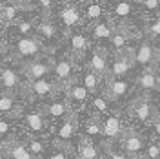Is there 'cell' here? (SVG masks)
<instances>
[{"mask_svg":"<svg viewBox=\"0 0 160 159\" xmlns=\"http://www.w3.org/2000/svg\"><path fill=\"white\" fill-rule=\"evenodd\" d=\"M135 86H137L138 91H142L140 95H151L153 91H157L160 88V80H158V75H157L155 68H149V70L142 71L137 77Z\"/></svg>","mask_w":160,"mask_h":159,"instance_id":"cell-21","label":"cell"},{"mask_svg":"<svg viewBox=\"0 0 160 159\" xmlns=\"http://www.w3.org/2000/svg\"><path fill=\"white\" fill-rule=\"evenodd\" d=\"M60 20H62V24L69 30L73 26H77L80 20V15H78V9L77 8H73V6H68V8H64V9L60 11Z\"/></svg>","mask_w":160,"mask_h":159,"instance_id":"cell-26","label":"cell"},{"mask_svg":"<svg viewBox=\"0 0 160 159\" xmlns=\"http://www.w3.org/2000/svg\"><path fill=\"white\" fill-rule=\"evenodd\" d=\"M157 93H158V99H160V88H158V90H157Z\"/></svg>","mask_w":160,"mask_h":159,"instance_id":"cell-44","label":"cell"},{"mask_svg":"<svg viewBox=\"0 0 160 159\" xmlns=\"http://www.w3.org/2000/svg\"><path fill=\"white\" fill-rule=\"evenodd\" d=\"M117 108H118L117 102H113L104 91H98V93L91 95L89 106H88V113H91V115H95V117H98L100 119V117H104V115L111 113L113 110H117Z\"/></svg>","mask_w":160,"mask_h":159,"instance_id":"cell-18","label":"cell"},{"mask_svg":"<svg viewBox=\"0 0 160 159\" xmlns=\"http://www.w3.org/2000/svg\"><path fill=\"white\" fill-rule=\"evenodd\" d=\"M0 159H2V154H0Z\"/></svg>","mask_w":160,"mask_h":159,"instance_id":"cell-46","label":"cell"},{"mask_svg":"<svg viewBox=\"0 0 160 159\" xmlns=\"http://www.w3.org/2000/svg\"><path fill=\"white\" fill-rule=\"evenodd\" d=\"M124 115H126L128 130H135V132L142 134L158 115V110L155 106V101L149 95H138V97H133L126 104Z\"/></svg>","mask_w":160,"mask_h":159,"instance_id":"cell-1","label":"cell"},{"mask_svg":"<svg viewBox=\"0 0 160 159\" xmlns=\"http://www.w3.org/2000/svg\"><path fill=\"white\" fill-rule=\"evenodd\" d=\"M18 8L17 6H4L2 9H0V20H2V24L6 22V24H17L18 20H17V15H18Z\"/></svg>","mask_w":160,"mask_h":159,"instance_id":"cell-32","label":"cell"},{"mask_svg":"<svg viewBox=\"0 0 160 159\" xmlns=\"http://www.w3.org/2000/svg\"><path fill=\"white\" fill-rule=\"evenodd\" d=\"M102 80H106V79H102V77H100V75H97L95 71L86 70L84 73H82L80 84L88 90L91 95H95V93H98V91H100V82H102Z\"/></svg>","mask_w":160,"mask_h":159,"instance_id":"cell-25","label":"cell"},{"mask_svg":"<svg viewBox=\"0 0 160 159\" xmlns=\"http://www.w3.org/2000/svg\"><path fill=\"white\" fill-rule=\"evenodd\" d=\"M91 35H93L97 40H104V39L109 40V37L113 35V30H111L106 22H98V24H95V28H93V31H91Z\"/></svg>","mask_w":160,"mask_h":159,"instance_id":"cell-33","label":"cell"},{"mask_svg":"<svg viewBox=\"0 0 160 159\" xmlns=\"http://www.w3.org/2000/svg\"><path fill=\"white\" fill-rule=\"evenodd\" d=\"M158 53L157 50L151 46L149 42H142L137 51H133V60H135V66H140L144 70H149L157 66V60H158Z\"/></svg>","mask_w":160,"mask_h":159,"instance_id":"cell-19","label":"cell"},{"mask_svg":"<svg viewBox=\"0 0 160 159\" xmlns=\"http://www.w3.org/2000/svg\"><path fill=\"white\" fill-rule=\"evenodd\" d=\"M142 6L146 9H157L160 6V0H142Z\"/></svg>","mask_w":160,"mask_h":159,"instance_id":"cell-40","label":"cell"},{"mask_svg":"<svg viewBox=\"0 0 160 159\" xmlns=\"http://www.w3.org/2000/svg\"><path fill=\"white\" fill-rule=\"evenodd\" d=\"M2 68H4V66H2V60H0V71H2Z\"/></svg>","mask_w":160,"mask_h":159,"instance_id":"cell-45","label":"cell"},{"mask_svg":"<svg viewBox=\"0 0 160 159\" xmlns=\"http://www.w3.org/2000/svg\"><path fill=\"white\" fill-rule=\"evenodd\" d=\"M22 139L26 143V146L29 150V154L33 156V159H44L48 150L51 148V141L46 137H29L22 134Z\"/></svg>","mask_w":160,"mask_h":159,"instance_id":"cell-23","label":"cell"},{"mask_svg":"<svg viewBox=\"0 0 160 159\" xmlns=\"http://www.w3.org/2000/svg\"><path fill=\"white\" fill-rule=\"evenodd\" d=\"M18 123V132L24 135H29V137H46L51 139V128L49 121L46 119L44 112L40 108V104H33L28 102L24 110L20 112V115L17 117Z\"/></svg>","mask_w":160,"mask_h":159,"instance_id":"cell-2","label":"cell"},{"mask_svg":"<svg viewBox=\"0 0 160 159\" xmlns=\"http://www.w3.org/2000/svg\"><path fill=\"white\" fill-rule=\"evenodd\" d=\"M73 159H77V157H73Z\"/></svg>","mask_w":160,"mask_h":159,"instance_id":"cell-47","label":"cell"},{"mask_svg":"<svg viewBox=\"0 0 160 159\" xmlns=\"http://www.w3.org/2000/svg\"><path fill=\"white\" fill-rule=\"evenodd\" d=\"M40 108H42V112H44L46 119L49 121L51 128H55L58 123H62L64 119H68V117L71 115L69 104H68V101H66V97H64V90H62L60 93H57L55 97H51L49 101L42 102Z\"/></svg>","mask_w":160,"mask_h":159,"instance_id":"cell-6","label":"cell"},{"mask_svg":"<svg viewBox=\"0 0 160 159\" xmlns=\"http://www.w3.org/2000/svg\"><path fill=\"white\" fill-rule=\"evenodd\" d=\"M24 88L26 80L22 71L17 70L15 66H4L0 71V91L11 95H24Z\"/></svg>","mask_w":160,"mask_h":159,"instance_id":"cell-11","label":"cell"},{"mask_svg":"<svg viewBox=\"0 0 160 159\" xmlns=\"http://www.w3.org/2000/svg\"><path fill=\"white\" fill-rule=\"evenodd\" d=\"M64 97L69 104L71 113L75 115H82L88 112V106H89V99H91V93L84 88L80 82H71L68 88H64Z\"/></svg>","mask_w":160,"mask_h":159,"instance_id":"cell-8","label":"cell"},{"mask_svg":"<svg viewBox=\"0 0 160 159\" xmlns=\"http://www.w3.org/2000/svg\"><path fill=\"white\" fill-rule=\"evenodd\" d=\"M60 90L62 88L55 82V79L46 77V79H38L33 82H26L24 97L33 104H42V102L49 101L51 97H55L57 93H60Z\"/></svg>","mask_w":160,"mask_h":159,"instance_id":"cell-4","label":"cell"},{"mask_svg":"<svg viewBox=\"0 0 160 159\" xmlns=\"http://www.w3.org/2000/svg\"><path fill=\"white\" fill-rule=\"evenodd\" d=\"M146 135L140 134V132H135V130H128L122 137H120L115 145H108V146H115L118 148L120 152H124L128 157L131 159H142V154H144V148H146Z\"/></svg>","mask_w":160,"mask_h":159,"instance_id":"cell-7","label":"cell"},{"mask_svg":"<svg viewBox=\"0 0 160 159\" xmlns=\"http://www.w3.org/2000/svg\"><path fill=\"white\" fill-rule=\"evenodd\" d=\"M38 4L42 6V8H44V9H48L51 4H53V0H38Z\"/></svg>","mask_w":160,"mask_h":159,"instance_id":"cell-41","label":"cell"},{"mask_svg":"<svg viewBox=\"0 0 160 159\" xmlns=\"http://www.w3.org/2000/svg\"><path fill=\"white\" fill-rule=\"evenodd\" d=\"M35 33L38 35L40 39H44V40H55L57 39V35H58V31H57V28H55V24H51V22H48V20H42L38 26L35 28Z\"/></svg>","mask_w":160,"mask_h":159,"instance_id":"cell-27","label":"cell"},{"mask_svg":"<svg viewBox=\"0 0 160 159\" xmlns=\"http://www.w3.org/2000/svg\"><path fill=\"white\" fill-rule=\"evenodd\" d=\"M20 71H22L26 82H33V80L51 77V60L40 57V59L31 60L28 64H22L20 66Z\"/></svg>","mask_w":160,"mask_h":159,"instance_id":"cell-15","label":"cell"},{"mask_svg":"<svg viewBox=\"0 0 160 159\" xmlns=\"http://www.w3.org/2000/svg\"><path fill=\"white\" fill-rule=\"evenodd\" d=\"M146 33L149 35L151 39H155V37H160V19H158V20H155L151 26H148Z\"/></svg>","mask_w":160,"mask_h":159,"instance_id":"cell-39","label":"cell"},{"mask_svg":"<svg viewBox=\"0 0 160 159\" xmlns=\"http://www.w3.org/2000/svg\"><path fill=\"white\" fill-rule=\"evenodd\" d=\"M51 79H55V82L60 88H68L71 82L77 80L75 75V64L69 59H58L51 60Z\"/></svg>","mask_w":160,"mask_h":159,"instance_id":"cell-12","label":"cell"},{"mask_svg":"<svg viewBox=\"0 0 160 159\" xmlns=\"http://www.w3.org/2000/svg\"><path fill=\"white\" fill-rule=\"evenodd\" d=\"M140 2H142V0H140Z\"/></svg>","mask_w":160,"mask_h":159,"instance_id":"cell-48","label":"cell"},{"mask_svg":"<svg viewBox=\"0 0 160 159\" xmlns=\"http://www.w3.org/2000/svg\"><path fill=\"white\" fill-rule=\"evenodd\" d=\"M133 66H135V60H133V51L131 50L117 53V57L113 59V62L108 68V77L106 79H126Z\"/></svg>","mask_w":160,"mask_h":159,"instance_id":"cell-14","label":"cell"},{"mask_svg":"<svg viewBox=\"0 0 160 159\" xmlns=\"http://www.w3.org/2000/svg\"><path fill=\"white\" fill-rule=\"evenodd\" d=\"M100 17H102V8H100L98 4H91L89 8H88V19L98 20Z\"/></svg>","mask_w":160,"mask_h":159,"instance_id":"cell-38","label":"cell"},{"mask_svg":"<svg viewBox=\"0 0 160 159\" xmlns=\"http://www.w3.org/2000/svg\"><path fill=\"white\" fill-rule=\"evenodd\" d=\"M28 102L29 101L24 95H11V93H2L0 91V115L17 119Z\"/></svg>","mask_w":160,"mask_h":159,"instance_id":"cell-16","label":"cell"},{"mask_svg":"<svg viewBox=\"0 0 160 159\" xmlns=\"http://www.w3.org/2000/svg\"><path fill=\"white\" fill-rule=\"evenodd\" d=\"M155 71H157V75H158V80H160V57L157 60V66H155Z\"/></svg>","mask_w":160,"mask_h":159,"instance_id":"cell-42","label":"cell"},{"mask_svg":"<svg viewBox=\"0 0 160 159\" xmlns=\"http://www.w3.org/2000/svg\"><path fill=\"white\" fill-rule=\"evenodd\" d=\"M0 154H2V159H33L20 132L15 137L0 143Z\"/></svg>","mask_w":160,"mask_h":159,"instance_id":"cell-13","label":"cell"},{"mask_svg":"<svg viewBox=\"0 0 160 159\" xmlns=\"http://www.w3.org/2000/svg\"><path fill=\"white\" fill-rule=\"evenodd\" d=\"M73 150L66 148V146H58V145H53L51 143V148L48 150L46 157L44 159H73Z\"/></svg>","mask_w":160,"mask_h":159,"instance_id":"cell-29","label":"cell"},{"mask_svg":"<svg viewBox=\"0 0 160 159\" xmlns=\"http://www.w3.org/2000/svg\"><path fill=\"white\" fill-rule=\"evenodd\" d=\"M69 46L75 55H80V53H84L88 50V37L82 35V33H73L69 39Z\"/></svg>","mask_w":160,"mask_h":159,"instance_id":"cell-30","label":"cell"},{"mask_svg":"<svg viewBox=\"0 0 160 159\" xmlns=\"http://www.w3.org/2000/svg\"><path fill=\"white\" fill-rule=\"evenodd\" d=\"M142 159H160V141L148 139L146 148H144V154H142Z\"/></svg>","mask_w":160,"mask_h":159,"instance_id":"cell-31","label":"cell"},{"mask_svg":"<svg viewBox=\"0 0 160 159\" xmlns=\"http://www.w3.org/2000/svg\"><path fill=\"white\" fill-rule=\"evenodd\" d=\"M104 159H131V157H128L124 152H120V150L115 148V146H106Z\"/></svg>","mask_w":160,"mask_h":159,"instance_id":"cell-36","label":"cell"},{"mask_svg":"<svg viewBox=\"0 0 160 159\" xmlns=\"http://www.w3.org/2000/svg\"><path fill=\"white\" fill-rule=\"evenodd\" d=\"M108 68H109V62H108V55L104 53V50L97 48V50L91 51L89 60H88V70L95 71L102 79H106L108 77Z\"/></svg>","mask_w":160,"mask_h":159,"instance_id":"cell-22","label":"cell"},{"mask_svg":"<svg viewBox=\"0 0 160 159\" xmlns=\"http://www.w3.org/2000/svg\"><path fill=\"white\" fill-rule=\"evenodd\" d=\"M18 134V123L13 117H2L0 115V143L11 139Z\"/></svg>","mask_w":160,"mask_h":159,"instance_id":"cell-24","label":"cell"},{"mask_svg":"<svg viewBox=\"0 0 160 159\" xmlns=\"http://www.w3.org/2000/svg\"><path fill=\"white\" fill-rule=\"evenodd\" d=\"M4 51V40H2V37H0V53Z\"/></svg>","mask_w":160,"mask_h":159,"instance_id":"cell-43","label":"cell"},{"mask_svg":"<svg viewBox=\"0 0 160 159\" xmlns=\"http://www.w3.org/2000/svg\"><path fill=\"white\" fill-rule=\"evenodd\" d=\"M113 102L118 104L120 101L129 97L133 91V84L128 79H106V88L102 90Z\"/></svg>","mask_w":160,"mask_h":159,"instance_id":"cell-17","label":"cell"},{"mask_svg":"<svg viewBox=\"0 0 160 159\" xmlns=\"http://www.w3.org/2000/svg\"><path fill=\"white\" fill-rule=\"evenodd\" d=\"M78 117V137L84 141H89L100 146H106V141L102 135V128H100V121L98 117L91 115V113H82L77 115Z\"/></svg>","mask_w":160,"mask_h":159,"instance_id":"cell-10","label":"cell"},{"mask_svg":"<svg viewBox=\"0 0 160 159\" xmlns=\"http://www.w3.org/2000/svg\"><path fill=\"white\" fill-rule=\"evenodd\" d=\"M100 128H102V135L106 141V146L108 145H115L117 141L128 132V123H126V115H124V110H113L111 113L100 117Z\"/></svg>","mask_w":160,"mask_h":159,"instance_id":"cell-3","label":"cell"},{"mask_svg":"<svg viewBox=\"0 0 160 159\" xmlns=\"http://www.w3.org/2000/svg\"><path fill=\"white\" fill-rule=\"evenodd\" d=\"M77 139H78V117L75 113H71L68 119H64L53 128L49 141L53 145H58V146L73 148Z\"/></svg>","mask_w":160,"mask_h":159,"instance_id":"cell-5","label":"cell"},{"mask_svg":"<svg viewBox=\"0 0 160 159\" xmlns=\"http://www.w3.org/2000/svg\"><path fill=\"white\" fill-rule=\"evenodd\" d=\"M115 13H117L118 17H129L131 15V4H128V2H118V4L115 6Z\"/></svg>","mask_w":160,"mask_h":159,"instance_id":"cell-37","label":"cell"},{"mask_svg":"<svg viewBox=\"0 0 160 159\" xmlns=\"http://www.w3.org/2000/svg\"><path fill=\"white\" fill-rule=\"evenodd\" d=\"M42 51H44V46L35 37H18L15 42V48H13L15 60L20 59V64H28L31 60L40 59Z\"/></svg>","mask_w":160,"mask_h":159,"instance_id":"cell-9","label":"cell"},{"mask_svg":"<svg viewBox=\"0 0 160 159\" xmlns=\"http://www.w3.org/2000/svg\"><path fill=\"white\" fill-rule=\"evenodd\" d=\"M128 40H129V37H128L124 31H113V35L109 37L111 48L117 51V53H122V51L129 50V48H128Z\"/></svg>","mask_w":160,"mask_h":159,"instance_id":"cell-28","label":"cell"},{"mask_svg":"<svg viewBox=\"0 0 160 159\" xmlns=\"http://www.w3.org/2000/svg\"><path fill=\"white\" fill-rule=\"evenodd\" d=\"M148 139H153V141H160V113L153 119V123H151L148 128L142 132Z\"/></svg>","mask_w":160,"mask_h":159,"instance_id":"cell-34","label":"cell"},{"mask_svg":"<svg viewBox=\"0 0 160 159\" xmlns=\"http://www.w3.org/2000/svg\"><path fill=\"white\" fill-rule=\"evenodd\" d=\"M15 26H17V33H18L20 37H29L31 33H33V30H35L33 22H29V20H18Z\"/></svg>","mask_w":160,"mask_h":159,"instance_id":"cell-35","label":"cell"},{"mask_svg":"<svg viewBox=\"0 0 160 159\" xmlns=\"http://www.w3.org/2000/svg\"><path fill=\"white\" fill-rule=\"evenodd\" d=\"M71 150L77 159H104L106 146H100V145H95V143H89V141H84L78 137Z\"/></svg>","mask_w":160,"mask_h":159,"instance_id":"cell-20","label":"cell"}]
</instances>
